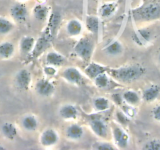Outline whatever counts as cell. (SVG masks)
Here are the masks:
<instances>
[{"instance_id": "obj_1", "label": "cell", "mask_w": 160, "mask_h": 150, "mask_svg": "<svg viewBox=\"0 0 160 150\" xmlns=\"http://www.w3.org/2000/svg\"><path fill=\"white\" fill-rule=\"evenodd\" d=\"M111 75L121 82H133L145 73V69L140 65L127 66L109 70Z\"/></svg>"}, {"instance_id": "obj_2", "label": "cell", "mask_w": 160, "mask_h": 150, "mask_svg": "<svg viewBox=\"0 0 160 150\" xmlns=\"http://www.w3.org/2000/svg\"><path fill=\"white\" fill-rule=\"evenodd\" d=\"M135 18L141 20H154L160 16V1L151 0L133 11Z\"/></svg>"}, {"instance_id": "obj_3", "label": "cell", "mask_w": 160, "mask_h": 150, "mask_svg": "<svg viewBox=\"0 0 160 150\" xmlns=\"http://www.w3.org/2000/svg\"><path fill=\"white\" fill-rule=\"evenodd\" d=\"M75 54L85 61H88L93 53V42L88 38H82L74 48Z\"/></svg>"}, {"instance_id": "obj_4", "label": "cell", "mask_w": 160, "mask_h": 150, "mask_svg": "<svg viewBox=\"0 0 160 150\" xmlns=\"http://www.w3.org/2000/svg\"><path fill=\"white\" fill-rule=\"evenodd\" d=\"M31 73L26 69H22L17 73L15 76V83L17 86L22 90H28L31 85Z\"/></svg>"}, {"instance_id": "obj_5", "label": "cell", "mask_w": 160, "mask_h": 150, "mask_svg": "<svg viewBox=\"0 0 160 150\" xmlns=\"http://www.w3.org/2000/svg\"><path fill=\"white\" fill-rule=\"evenodd\" d=\"M59 136L55 130L48 128L45 130L40 136V143L44 146H52L58 143Z\"/></svg>"}, {"instance_id": "obj_6", "label": "cell", "mask_w": 160, "mask_h": 150, "mask_svg": "<svg viewBox=\"0 0 160 150\" xmlns=\"http://www.w3.org/2000/svg\"><path fill=\"white\" fill-rule=\"evenodd\" d=\"M62 77L69 83L78 85L81 83L82 76L78 69L75 67H68L65 69L62 73Z\"/></svg>"}, {"instance_id": "obj_7", "label": "cell", "mask_w": 160, "mask_h": 150, "mask_svg": "<svg viewBox=\"0 0 160 150\" xmlns=\"http://www.w3.org/2000/svg\"><path fill=\"white\" fill-rule=\"evenodd\" d=\"M35 90L39 96H43V97H48L54 92L55 88L51 82L42 79L37 82L36 85H35Z\"/></svg>"}, {"instance_id": "obj_8", "label": "cell", "mask_w": 160, "mask_h": 150, "mask_svg": "<svg viewBox=\"0 0 160 150\" xmlns=\"http://www.w3.org/2000/svg\"><path fill=\"white\" fill-rule=\"evenodd\" d=\"M113 137L115 144L120 148H126L128 146L129 136L121 128L115 127L113 129Z\"/></svg>"}, {"instance_id": "obj_9", "label": "cell", "mask_w": 160, "mask_h": 150, "mask_svg": "<svg viewBox=\"0 0 160 150\" xmlns=\"http://www.w3.org/2000/svg\"><path fill=\"white\" fill-rule=\"evenodd\" d=\"M10 15L13 19L18 22L24 21L28 16L27 7L22 3L14 4L10 9Z\"/></svg>"}, {"instance_id": "obj_10", "label": "cell", "mask_w": 160, "mask_h": 150, "mask_svg": "<svg viewBox=\"0 0 160 150\" xmlns=\"http://www.w3.org/2000/svg\"><path fill=\"white\" fill-rule=\"evenodd\" d=\"M90 126L93 133L98 137L106 138L108 136V127L101 119H93L90 122Z\"/></svg>"}, {"instance_id": "obj_11", "label": "cell", "mask_w": 160, "mask_h": 150, "mask_svg": "<svg viewBox=\"0 0 160 150\" xmlns=\"http://www.w3.org/2000/svg\"><path fill=\"white\" fill-rule=\"evenodd\" d=\"M78 112L76 107L71 104L62 105L59 110V115L64 120H75L78 117Z\"/></svg>"}, {"instance_id": "obj_12", "label": "cell", "mask_w": 160, "mask_h": 150, "mask_svg": "<svg viewBox=\"0 0 160 150\" xmlns=\"http://www.w3.org/2000/svg\"><path fill=\"white\" fill-rule=\"evenodd\" d=\"M0 132L8 140H13L18 135V129L13 124L10 122L3 123L0 127Z\"/></svg>"}, {"instance_id": "obj_13", "label": "cell", "mask_w": 160, "mask_h": 150, "mask_svg": "<svg viewBox=\"0 0 160 150\" xmlns=\"http://www.w3.org/2000/svg\"><path fill=\"white\" fill-rule=\"evenodd\" d=\"M107 70L108 67L100 65V64L96 63H91L87 67L85 70V73L90 78L94 79L95 77H98V75L105 73Z\"/></svg>"}, {"instance_id": "obj_14", "label": "cell", "mask_w": 160, "mask_h": 150, "mask_svg": "<svg viewBox=\"0 0 160 150\" xmlns=\"http://www.w3.org/2000/svg\"><path fill=\"white\" fill-rule=\"evenodd\" d=\"M84 131L80 125L74 124L66 129V136L72 140H78L83 136Z\"/></svg>"}, {"instance_id": "obj_15", "label": "cell", "mask_w": 160, "mask_h": 150, "mask_svg": "<svg viewBox=\"0 0 160 150\" xmlns=\"http://www.w3.org/2000/svg\"><path fill=\"white\" fill-rule=\"evenodd\" d=\"M15 47L12 42H3L0 43V58L2 59H9L13 56Z\"/></svg>"}, {"instance_id": "obj_16", "label": "cell", "mask_w": 160, "mask_h": 150, "mask_svg": "<svg viewBox=\"0 0 160 150\" xmlns=\"http://www.w3.org/2000/svg\"><path fill=\"white\" fill-rule=\"evenodd\" d=\"M103 50L108 56H117L122 54V52H123V47L119 42L113 41L111 43L108 44Z\"/></svg>"}, {"instance_id": "obj_17", "label": "cell", "mask_w": 160, "mask_h": 150, "mask_svg": "<svg viewBox=\"0 0 160 150\" xmlns=\"http://www.w3.org/2000/svg\"><path fill=\"white\" fill-rule=\"evenodd\" d=\"M46 62L49 66H53V67H58L61 66L65 62V58L60 53L56 52H50L47 55L46 57Z\"/></svg>"}, {"instance_id": "obj_18", "label": "cell", "mask_w": 160, "mask_h": 150, "mask_svg": "<svg viewBox=\"0 0 160 150\" xmlns=\"http://www.w3.org/2000/svg\"><path fill=\"white\" fill-rule=\"evenodd\" d=\"M35 40L30 36L23 37L20 42V49L22 54H28L35 46Z\"/></svg>"}, {"instance_id": "obj_19", "label": "cell", "mask_w": 160, "mask_h": 150, "mask_svg": "<svg viewBox=\"0 0 160 150\" xmlns=\"http://www.w3.org/2000/svg\"><path fill=\"white\" fill-rule=\"evenodd\" d=\"M21 125L28 131H34L38 128V122L35 117L32 115L25 116L21 120Z\"/></svg>"}, {"instance_id": "obj_20", "label": "cell", "mask_w": 160, "mask_h": 150, "mask_svg": "<svg viewBox=\"0 0 160 150\" xmlns=\"http://www.w3.org/2000/svg\"><path fill=\"white\" fill-rule=\"evenodd\" d=\"M160 93L159 87L157 85H152L149 88H146L143 92V99L144 101L148 102H152L157 99Z\"/></svg>"}, {"instance_id": "obj_21", "label": "cell", "mask_w": 160, "mask_h": 150, "mask_svg": "<svg viewBox=\"0 0 160 150\" xmlns=\"http://www.w3.org/2000/svg\"><path fill=\"white\" fill-rule=\"evenodd\" d=\"M66 30L70 36H77L82 31V24L77 20L72 19L68 23Z\"/></svg>"}, {"instance_id": "obj_22", "label": "cell", "mask_w": 160, "mask_h": 150, "mask_svg": "<svg viewBox=\"0 0 160 150\" xmlns=\"http://www.w3.org/2000/svg\"><path fill=\"white\" fill-rule=\"evenodd\" d=\"M14 25L13 23L6 17L0 16V35H5L13 30Z\"/></svg>"}, {"instance_id": "obj_23", "label": "cell", "mask_w": 160, "mask_h": 150, "mask_svg": "<svg viewBox=\"0 0 160 150\" xmlns=\"http://www.w3.org/2000/svg\"><path fill=\"white\" fill-rule=\"evenodd\" d=\"M123 99L125 100V102L127 104H129L130 105H135L140 102V97L139 95L134 91H125L123 93Z\"/></svg>"}, {"instance_id": "obj_24", "label": "cell", "mask_w": 160, "mask_h": 150, "mask_svg": "<svg viewBox=\"0 0 160 150\" xmlns=\"http://www.w3.org/2000/svg\"><path fill=\"white\" fill-rule=\"evenodd\" d=\"M49 9L47 7L42 5H38L34 8V16L38 21H44L48 15Z\"/></svg>"}, {"instance_id": "obj_25", "label": "cell", "mask_w": 160, "mask_h": 150, "mask_svg": "<svg viewBox=\"0 0 160 150\" xmlns=\"http://www.w3.org/2000/svg\"><path fill=\"white\" fill-rule=\"evenodd\" d=\"M93 106L96 109L97 111L102 112L105 111L109 108L108 99L104 97H98L93 100Z\"/></svg>"}, {"instance_id": "obj_26", "label": "cell", "mask_w": 160, "mask_h": 150, "mask_svg": "<svg viewBox=\"0 0 160 150\" xmlns=\"http://www.w3.org/2000/svg\"><path fill=\"white\" fill-rule=\"evenodd\" d=\"M49 46V40L45 38V37H42L41 39H39L37 42L36 45H35V49L33 51V55L35 56H37L39 55L40 53L43 52L44 50L47 49Z\"/></svg>"}, {"instance_id": "obj_27", "label": "cell", "mask_w": 160, "mask_h": 150, "mask_svg": "<svg viewBox=\"0 0 160 150\" xmlns=\"http://www.w3.org/2000/svg\"><path fill=\"white\" fill-rule=\"evenodd\" d=\"M87 27L90 32L97 34L99 30V19L97 16H90L87 19Z\"/></svg>"}, {"instance_id": "obj_28", "label": "cell", "mask_w": 160, "mask_h": 150, "mask_svg": "<svg viewBox=\"0 0 160 150\" xmlns=\"http://www.w3.org/2000/svg\"><path fill=\"white\" fill-rule=\"evenodd\" d=\"M94 82L97 87L101 88V89H105L106 88L108 87L109 84H110L108 77L105 73H101V74L98 75L97 77H95Z\"/></svg>"}, {"instance_id": "obj_29", "label": "cell", "mask_w": 160, "mask_h": 150, "mask_svg": "<svg viewBox=\"0 0 160 150\" xmlns=\"http://www.w3.org/2000/svg\"><path fill=\"white\" fill-rule=\"evenodd\" d=\"M116 8L115 3H107L101 8V14L103 17H108L111 16Z\"/></svg>"}, {"instance_id": "obj_30", "label": "cell", "mask_w": 160, "mask_h": 150, "mask_svg": "<svg viewBox=\"0 0 160 150\" xmlns=\"http://www.w3.org/2000/svg\"><path fill=\"white\" fill-rule=\"evenodd\" d=\"M138 35L140 38H138V42L142 43V42H148L151 39V32L150 30H146V29H141L138 30Z\"/></svg>"}, {"instance_id": "obj_31", "label": "cell", "mask_w": 160, "mask_h": 150, "mask_svg": "<svg viewBox=\"0 0 160 150\" xmlns=\"http://www.w3.org/2000/svg\"><path fill=\"white\" fill-rule=\"evenodd\" d=\"M144 149L147 150H160V140L153 139L147 142L144 146Z\"/></svg>"}, {"instance_id": "obj_32", "label": "cell", "mask_w": 160, "mask_h": 150, "mask_svg": "<svg viewBox=\"0 0 160 150\" xmlns=\"http://www.w3.org/2000/svg\"><path fill=\"white\" fill-rule=\"evenodd\" d=\"M93 148H95V149L101 150H114L116 148L112 144L108 143V142H98V143H95Z\"/></svg>"}, {"instance_id": "obj_33", "label": "cell", "mask_w": 160, "mask_h": 150, "mask_svg": "<svg viewBox=\"0 0 160 150\" xmlns=\"http://www.w3.org/2000/svg\"><path fill=\"white\" fill-rule=\"evenodd\" d=\"M152 115L155 120L160 121V105L154 109L153 111H152Z\"/></svg>"}, {"instance_id": "obj_34", "label": "cell", "mask_w": 160, "mask_h": 150, "mask_svg": "<svg viewBox=\"0 0 160 150\" xmlns=\"http://www.w3.org/2000/svg\"><path fill=\"white\" fill-rule=\"evenodd\" d=\"M44 71H45V73H47V75H50V76H52V75H54L55 73H56V70H55L53 67H45V69H44Z\"/></svg>"}, {"instance_id": "obj_35", "label": "cell", "mask_w": 160, "mask_h": 150, "mask_svg": "<svg viewBox=\"0 0 160 150\" xmlns=\"http://www.w3.org/2000/svg\"><path fill=\"white\" fill-rule=\"evenodd\" d=\"M117 117H118V118H121V119H118L121 123H122V124L127 123V117H125L124 114H122L121 112H118V114H117Z\"/></svg>"}, {"instance_id": "obj_36", "label": "cell", "mask_w": 160, "mask_h": 150, "mask_svg": "<svg viewBox=\"0 0 160 150\" xmlns=\"http://www.w3.org/2000/svg\"><path fill=\"white\" fill-rule=\"evenodd\" d=\"M1 149H6V147L3 146V145H0V150Z\"/></svg>"}, {"instance_id": "obj_37", "label": "cell", "mask_w": 160, "mask_h": 150, "mask_svg": "<svg viewBox=\"0 0 160 150\" xmlns=\"http://www.w3.org/2000/svg\"><path fill=\"white\" fill-rule=\"evenodd\" d=\"M158 60H159V62H160V54H159V56H158Z\"/></svg>"}]
</instances>
